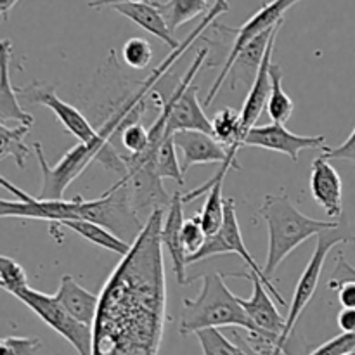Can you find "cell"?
Masks as SVG:
<instances>
[{
  "label": "cell",
  "instance_id": "6da1fadb",
  "mask_svg": "<svg viewBox=\"0 0 355 355\" xmlns=\"http://www.w3.org/2000/svg\"><path fill=\"white\" fill-rule=\"evenodd\" d=\"M153 208L144 229L99 295L94 354H158L166 319L162 225Z\"/></svg>",
  "mask_w": 355,
  "mask_h": 355
},
{
  "label": "cell",
  "instance_id": "7a4b0ae2",
  "mask_svg": "<svg viewBox=\"0 0 355 355\" xmlns=\"http://www.w3.org/2000/svg\"><path fill=\"white\" fill-rule=\"evenodd\" d=\"M260 217L266 220L269 231V250L263 272L272 281L277 267L291 252L302 243L314 236L321 234L326 229H331L340 220H318L297 210L286 194H267L259 210Z\"/></svg>",
  "mask_w": 355,
  "mask_h": 355
},
{
  "label": "cell",
  "instance_id": "3957f363",
  "mask_svg": "<svg viewBox=\"0 0 355 355\" xmlns=\"http://www.w3.org/2000/svg\"><path fill=\"white\" fill-rule=\"evenodd\" d=\"M225 274L210 272L201 277V290L196 298H184L182 315H180L179 333L191 335L198 329L210 328H243L246 331L257 329L245 307L227 288Z\"/></svg>",
  "mask_w": 355,
  "mask_h": 355
},
{
  "label": "cell",
  "instance_id": "277c9868",
  "mask_svg": "<svg viewBox=\"0 0 355 355\" xmlns=\"http://www.w3.org/2000/svg\"><path fill=\"white\" fill-rule=\"evenodd\" d=\"M315 248L312 252L311 260L305 266V270L302 272L300 279H298L297 288H295L293 298H291L290 312L286 315V328H284L283 335H281V343H283V350L286 352V343L291 338L295 331V324L298 322L300 315L304 314L307 305L311 304L312 297H314L315 290H318L319 277H321L322 267H324L326 257L331 252L335 246L342 245V243H350L355 246V236L352 234L349 227V222L345 217L340 218L338 224L331 229H326L321 234L315 236Z\"/></svg>",
  "mask_w": 355,
  "mask_h": 355
},
{
  "label": "cell",
  "instance_id": "5b68a950",
  "mask_svg": "<svg viewBox=\"0 0 355 355\" xmlns=\"http://www.w3.org/2000/svg\"><path fill=\"white\" fill-rule=\"evenodd\" d=\"M127 182L118 180L97 200H83L78 196V217L97 222L127 243H134L144 229L137 217Z\"/></svg>",
  "mask_w": 355,
  "mask_h": 355
},
{
  "label": "cell",
  "instance_id": "8992f818",
  "mask_svg": "<svg viewBox=\"0 0 355 355\" xmlns=\"http://www.w3.org/2000/svg\"><path fill=\"white\" fill-rule=\"evenodd\" d=\"M14 297L23 302L47 326L62 336L78 354H94V328L73 318L55 295L42 293L33 288H24Z\"/></svg>",
  "mask_w": 355,
  "mask_h": 355
},
{
  "label": "cell",
  "instance_id": "52a82bcc",
  "mask_svg": "<svg viewBox=\"0 0 355 355\" xmlns=\"http://www.w3.org/2000/svg\"><path fill=\"white\" fill-rule=\"evenodd\" d=\"M229 253H236V255L241 257L243 262L246 263V267L262 277L267 290H269L270 293H272V297L279 302V305H286V300L283 298V295L277 291V288L274 286L272 281H269L266 277L263 267H260L259 263L255 262L253 255L248 252V248H246L245 241H243L241 229H239L238 217H236V201L232 200V198H227V200H225V218L220 231L214 236H208L203 248H201L196 255L187 257V266H189V263L201 262V260L211 259V257L229 255Z\"/></svg>",
  "mask_w": 355,
  "mask_h": 355
},
{
  "label": "cell",
  "instance_id": "ba28073f",
  "mask_svg": "<svg viewBox=\"0 0 355 355\" xmlns=\"http://www.w3.org/2000/svg\"><path fill=\"white\" fill-rule=\"evenodd\" d=\"M298 2H302V0H272V2L260 7V9L257 10V12L253 14V16L250 17L243 26L236 28V30L234 28H227L215 23L218 28H222V30L229 31V33H234V44H232L227 59H225L224 66H222L220 75L217 76L214 85H211L210 90H208V96L205 97L203 106H210V104L214 103L215 97L218 96V92H220L222 89V83L225 82V78H227L229 73H231L232 64H234L236 58H238V54L241 52V49L245 47L250 40L259 37L260 33H263V31L267 30H272L277 23L284 21V12H286L288 9H291V7Z\"/></svg>",
  "mask_w": 355,
  "mask_h": 355
},
{
  "label": "cell",
  "instance_id": "9c48e42d",
  "mask_svg": "<svg viewBox=\"0 0 355 355\" xmlns=\"http://www.w3.org/2000/svg\"><path fill=\"white\" fill-rule=\"evenodd\" d=\"M16 92L23 103L47 106L49 110L58 116V120L61 121L62 127H64L69 134L75 135V137L78 139L80 142H83V144H92L97 139V130L89 123V120H87L76 107H73L71 104L59 99L58 94L54 92V89L47 87L45 83L33 82L28 87H16Z\"/></svg>",
  "mask_w": 355,
  "mask_h": 355
},
{
  "label": "cell",
  "instance_id": "30bf717a",
  "mask_svg": "<svg viewBox=\"0 0 355 355\" xmlns=\"http://www.w3.org/2000/svg\"><path fill=\"white\" fill-rule=\"evenodd\" d=\"M324 135H298L288 130L284 123L272 121L263 127H252L245 135V146L250 148L269 149V151L283 153L290 156L291 162L297 163L298 156L305 149H322L324 148Z\"/></svg>",
  "mask_w": 355,
  "mask_h": 355
},
{
  "label": "cell",
  "instance_id": "8fae6325",
  "mask_svg": "<svg viewBox=\"0 0 355 355\" xmlns=\"http://www.w3.org/2000/svg\"><path fill=\"white\" fill-rule=\"evenodd\" d=\"M311 193L315 203L335 220L343 217V184L338 170L321 155L312 162Z\"/></svg>",
  "mask_w": 355,
  "mask_h": 355
},
{
  "label": "cell",
  "instance_id": "7c38bea8",
  "mask_svg": "<svg viewBox=\"0 0 355 355\" xmlns=\"http://www.w3.org/2000/svg\"><path fill=\"white\" fill-rule=\"evenodd\" d=\"M173 142L177 151L182 153L180 166L184 173L194 165H214L227 159V148L207 132L177 130L173 132Z\"/></svg>",
  "mask_w": 355,
  "mask_h": 355
},
{
  "label": "cell",
  "instance_id": "4fadbf2b",
  "mask_svg": "<svg viewBox=\"0 0 355 355\" xmlns=\"http://www.w3.org/2000/svg\"><path fill=\"white\" fill-rule=\"evenodd\" d=\"M184 198L180 191H175L170 200V205L166 207V214L163 217L162 225V241L163 246L168 252L172 259L173 274L180 286H187L189 279L186 274L187 266V253L182 245V225H184Z\"/></svg>",
  "mask_w": 355,
  "mask_h": 355
},
{
  "label": "cell",
  "instance_id": "5bb4252c",
  "mask_svg": "<svg viewBox=\"0 0 355 355\" xmlns=\"http://www.w3.org/2000/svg\"><path fill=\"white\" fill-rule=\"evenodd\" d=\"M281 26H283V21L274 28L272 35H270L269 45H267L266 55L262 59V64H260L259 71H257L255 78H253L252 87H250V92L246 96L245 104H243L241 110V121L243 128L248 134V130L252 127H255L257 120L262 114L263 107H267V101H269L270 89H272V80H270V64H272V52L276 47V38L279 33Z\"/></svg>",
  "mask_w": 355,
  "mask_h": 355
},
{
  "label": "cell",
  "instance_id": "9a60e30c",
  "mask_svg": "<svg viewBox=\"0 0 355 355\" xmlns=\"http://www.w3.org/2000/svg\"><path fill=\"white\" fill-rule=\"evenodd\" d=\"M246 279H250L253 283V295L250 300L239 298V302L245 307L248 318L252 319L257 329H266V331L283 335L284 328H286V318L277 312L276 305H274L272 298H270L272 293L267 290L263 279L259 274L250 269L246 272Z\"/></svg>",
  "mask_w": 355,
  "mask_h": 355
},
{
  "label": "cell",
  "instance_id": "2e32d148",
  "mask_svg": "<svg viewBox=\"0 0 355 355\" xmlns=\"http://www.w3.org/2000/svg\"><path fill=\"white\" fill-rule=\"evenodd\" d=\"M111 9H114L116 12H120L121 16H125L127 19H130L132 23H135L137 26H141L142 30L148 31V33L155 35L156 38L166 44V47L170 51L177 49L180 45V42L173 37V31L170 30L168 23L163 17L162 10L156 6V2H128V3H116Z\"/></svg>",
  "mask_w": 355,
  "mask_h": 355
},
{
  "label": "cell",
  "instance_id": "e0dca14e",
  "mask_svg": "<svg viewBox=\"0 0 355 355\" xmlns=\"http://www.w3.org/2000/svg\"><path fill=\"white\" fill-rule=\"evenodd\" d=\"M10 59L12 47L9 38H3L0 45V123L33 125V114L24 111L17 101L16 87L10 82Z\"/></svg>",
  "mask_w": 355,
  "mask_h": 355
},
{
  "label": "cell",
  "instance_id": "ac0fdd59",
  "mask_svg": "<svg viewBox=\"0 0 355 355\" xmlns=\"http://www.w3.org/2000/svg\"><path fill=\"white\" fill-rule=\"evenodd\" d=\"M55 298L64 305V309L73 318L94 328V322H96L97 318V309H99V297L97 295L87 291L85 288L80 286L73 279V276L66 274L59 281Z\"/></svg>",
  "mask_w": 355,
  "mask_h": 355
},
{
  "label": "cell",
  "instance_id": "d6986e66",
  "mask_svg": "<svg viewBox=\"0 0 355 355\" xmlns=\"http://www.w3.org/2000/svg\"><path fill=\"white\" fill-rule=\"evenodd\" d=\"M55 227H66L69 231L76 232L78 236H82L83 239H87L92 245L99 246V248L107 250V252H113L116 255L123 257L130 252L132 245L130 243L123 241L121 238H118L114 232H111L110 229H106L104 225L97 224V222L85 220V218H71V220H62L61 224H58Z\"/></svg>",
  "mask_w": 355,
  "mask_h": 355
},
{
  "label": "cell",
  "instance_id": "ffe728a7",
  "mask_svg": "<svg viewBox=\"0 0 355 355\" xmlns=\"http://www.w3.org/2000/svg\"><path fill=\"white\" fill-rule=\"evenodd\" d=\"M274 28L272 30H267V31H263V33H260L259 37H255L253 40H250L248 44L241 49V52H239L238 58H236L234 64H232L231 73H229V75H232L231 89H234V87L238 85L239 80H243V82H248L250 75H253V76L257 75L260 64H262L263 55H266L267 45H269L270 35H272Z\"/></svg>",
  "mask_w": 355,
  "mask_h": 355
},
{
  "label": "cell",
  "instance_id": "44dd1931",
  "mask_svg": "<svg viewBox=\"0 0 355 355\" xmlns=\"http://www.w3.org/2000/svg\"><path fill=\"white\" fill-rule=\"evenodd\" d=\"M156 6L159 7L172 31L210 10L208 0H166V2H156Z\"/></svg>",
  "mask_w": 355,
  "mask_h": 355
},
{
  "label": "cell",
  "instance_id": "7402d4cb",
  "mask_svg": "<svg viewBox=\"0 0 355 355\" xmlns=\"http://www.w3.org/2000/svg\"><path fill=\"white\" fill-rule=\"evenodd\" d=\"M270 80H272V89H270L269 101H267V113L270 120L277 123H286L291 118L295 110V104L291 97L283 89V71L279 64L272 62L270 64Z\"/></svg>",
  "mask_w": 355,
  "mask_h": 355
},
{
  "label": "cell",
  "instance_id": "603a6c76",
  "mask_svg": "<svg viewBox=\"0 0 355 355\" xmlns=\"http://www.w3.org/2000/svg\"><path fill=\"white\" fill-rule=\"evenodd\" d=\"M30 128V125L24 123H17L14 127L0 123V159L12 156L16 165L19 168H24L26 158L30 156V149L23 144V139L24 135H28Z\"/></svg>",
  "mask_w": 355,
  "mask_h": 355
},
{
  "label": "cell",
  "instance_id": "cb8c5ba5",
  "mask_svg": "<svg viewBox=\"0 0 355 355\" xmlns=\"http://www.w3.org/2000/svg\"><path fill=\"white\" fill-rule=\"evenodd\" d=\"M222 187H224V180H218L210 187L207 194V201H205L203 208L200 211L201 224H203L207 236H214L220 231L222 224L225 218V200L222 198Z\"/></svg>",
  "mask_w": 355,
  "mask_h": 355
},
{
  "label": "cell",
  "instance_id": "d4e9b609",
  "mask_svg": "<svg viewBox=\"0 0 355 355\" xmlns=\"http://www.w3.org/2000/svg\"><path fill=\"white\" fill-rule=\"evenodd\" d=\"M156 170H158L162 179H172L179 184V187H184L186 180H184L182 166H180L179 159H177V148L173 142V132L166 130L165 137H163L162 144H159L158 151H156Z\"/></svg>",
  "mask_w": 355,
  "mask_h": 355
},
{
  "label": "cell",
  "instance_id": "484cf974",
  "mask_svg": "<svg viewBox=\"0 0 355 355\" xmlns=\"http://www.w3.org/2000/svg\"><path fill=\"white\" fill-rule=\"evenodd\" d=\"M198 340L201 343V350L203 354H229V355H234V354H246L245 350L241 349L239 345L232 343L231 340L225 338L224 335L220 333V329L217 326H210V328H203V329H198L196 331Z\"/></svg>",
  "mask_w": 355,
  "mask_h": 355
},
{
  "label": "cell",
  "instance_id": "4316f807",
  "mask_svg": "<svg viewBox=\"0 0 355 355\" xmlns=\"http://www.w3.org/2000/svg\"><path fill=\"white\" fill-rule=\"evenodd\" d=\"M0 286L10 295L28 288V276L24 269L7 255L0 257Z\"/></svg>",
  "mask_w": 355,
  "mask_h": 355
},
{
  "label": "cell",
  "instance_id": "83f0119b",
  "mask_svg": "<svg viewBox=\"0 0 355 355\" xmlns=\"http://www.w3.org/2000/svg\"><path fill=\"white\" fill-rule=\"evenodd\" d=\"M121 55H123V62L127 66L134 69H144L148 68L153 59L151 44L146 38L132 37L125 42Z\"/></svg>",
  "mask_w": 355,
  "mask_h": 355
},
{
  "label": "cell",
  "instance_id": "f1b7e54d",
  "mask_svg": "<svg viewBox=\"0 0 355 355\" xmlns=\"http://www.w3.org/2000/svg\"><path fill=\"white\" fill-rule=\"evenodd\" d=\"M207 232H205L203 224H201L200 215L193 218H187L182 225V245L186 250L187 257L196 255L201 248H203L205 241H207Z\"/></svg>",
  "mask_w": 355,
  "mask_h": 355
},
{
  "label": "cell",
  "instance_id": "f546056e",
  "mask_svg": "<svg viewBox=\"0 0 355 355\" xmlns=\"http://www.w3.org/2000/svg\"><path fill=\"white\" fill-rule=\"evenodd\" d=\"M121 144L130 155L146 151L149 146V128H146L139 121L125 125L123 130H121Z\"/></svg>",
  "mask_w": 355,
  "mask_h": 355
},
{
  "label": "cell",
  "instance_id": "4dcf8cb0",
  "mask_svg": "<svg viewBox=\"0 0 355 355\" xmlns=\"http://www.w3.org/2000/svg\"><path fill=\"white\" fill-rule=\"evenodd\" d=\"M42 350V340L37 336H3L0 340V352L28 355Z\"/></svg>",
  "mask_w": 355,
  "mask_h": 355
},
{
  "label": "cell",
  "instance_id": "1f68e13d",
  "mask_svg": "<svg viewBox=\"0 0 355 355\" xmlns=\"http://www.w3.org/2000/svg\"><path fill=\"white\" fill-rule=\"evenodd\" d=\"M309 354H355V331H342V335L335 336V338L315 347V349H311Z\"/></svg>",
  "mask_w": 355,
  "mask_h": 355
},
{
  "label": "cell",
  "instance_id": "d6a6232c",
  "mask_svg": "<svg viewBox=\"0 0 355 355\" xmlns=\"http://www.w3.org/2000/svg\"><path fill=\"white\" fill-rule=\"evenodd\" d=\"M349 281H355V267L347 262L343 253H338V257H336V266L333 269L331 276H329L328 288L329 290H338L342 284L349 283Z\"/></svg>",
  "mask_w": 355,
  "mask_h": 355
},
{
  "label": "cell",
  "instance_id": "836d02e7",
  "mask_svg": "<svg viewBox=\"0 0 355 355\" xmlns=\"http://www.w3.org/2000/svg\"><path fill=\"white\" fill-rule=\"evenodd\" d=\"M322 155L328 156L329 159H347V162L355 165V128L352 130V134L347 137V141L342 142L340 146H336V148H328V146H324V148H322Z\"/></svg>",
  "mask_w": 355,
  "mask_h": 355
},
{
  "label": "cell",
  "instance_id": "e575fe53",
  "mask_svg": "<svg viewBox=\"0 0 355 355\" xmlns=\"http://www.w3.org/2000/svg\"><path fill=\"white\" fill-rule=\"evenodd\" d=\"M338 300L342 307L355 309V281H349L338 288Z\"/></svg>",
  "mask_w": 355,
  "mask_h": 355
},
{
  "label": "cell",
  "instance_id": "d590c367",
  "mask_svg": "<svg viewBox=\"0 0 355 355\" xmlns=\"http://www.w3.org/2000/svg\"><path fill=\"white\" fill-rule=\"evenodd\" d=\"M336 321L342 331H355V309L343 307Z\"/></svg>",
  "mask_w": 355,
  "mask_h": 355
},
{
  "label": "cell",
  "instance_id": "8d00e7d4",
  "mask_svg": "<svg viewBox=\"0 0 355 355\" xmlns=\"http://www.w3.org/2000/svg\"><path fill=\"white\" fill-rule=\"evenodd\" d=\"M128 2H151V0H90V9H103V7H113L116 3H128Z\"/></svg>",
  "mask_w": 355,
  "mask_h": 355
},
{
  "label": "cell",
  "instance_id": "74e56055",
  "mask_svg": "<svg viewBox=\"0 0 355 355\" xmlns=\"http://www.w3.org/2000/svg\"><path fill=\"white\" fill-rule=\"evenodd\" d=\"M17 2H19V0H0V16H2L3 21L9 17V12L12 10V7L16 6Z\"/></svg>",
  "mask_w": 355,
  "mask_h": 355
}]
</instances>
